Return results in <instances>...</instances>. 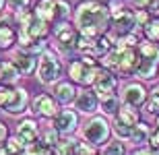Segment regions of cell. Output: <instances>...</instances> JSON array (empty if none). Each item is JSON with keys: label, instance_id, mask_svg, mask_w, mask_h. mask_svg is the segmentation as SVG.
Wrapping results in <instances>:
<instances>
[{"label": "cell", "instance_id": "34", "mask_svg": "<svg viewBox=\"0 0 159 155\" xmlns=\"http://www.w3.org/2000/svg\"><path fill=\"white\" fill-rule=\"evenodd\" d=\"M103 153H124V145L120 143V141H116V143H110L103 147Z\"/></svg>", "mask_w": 159, "mask_h": 155}, {"label": "cell", "instance_id": "9", "mask_svg": "<svg viewBox=\"0 0 159 155\" xmlns=\"http://www.w3.org/2000/svg\"><path fill=\"white\" fill-rule=\"evenodd\" d=\"M97 106H99V95L93 91H79L77 97H75V107H77L79 112L83 114H93L95 110H97Z\"/></svg>", "mask_w": 159, "mask_h": 155}, {"label": "cell", "instance_id": "3", "mask_svg": "<svg viewBox=\"0 0 159 155\" xmlns=\"http://www.w3.org/2000/svg\"><path fill=\"white\" fill-rule=\"evenodd\" d=\"M110 132H112V128H110V124H107L106 118H101V116H95V118L87 120L85 122V126L81 128V134L83 139L87 141V143H91L95 147V145H103L110 139Z\"/></svg>", "mask_w": 159, "mask_h": 155}, {"label": "cell", "instance_id": "7", "mask_svg": "<svg viewBox=\"0 0 159 155\" xmlns=\"http://www.w3.org/2000/svg\"><path fill=\"white\" fill-rule=\"evenodd\" d=\"M147 102V89L139 83H128L122 89V103L132 107H141L143 103Z\"/></svg>", "mask_w": 159, "mask_h": 155}, {"label": "cell", "instance_id": "32", "mask_svg": "<svg viewBox=\"0 0 159 155\" xmlns=\"http://www.w3.org/2000/svg\"><path fill=\"white\" fill-rule=\"evenodd\" d=\"M27 153H52V147L50 145H46V143H31V145H27Z\"/></svg>", "mask_w": 159, "mask_h": 155}, {"label": "cell", "instance_id": "24", "mask_svg": "<svg viewBox=\"0 0 159 155\" xmlns=\"http://www.w3.org/2000/svg\"><path fill=\"white\" fill-rule=\"evenodd\" d=\"M120 110V99L116 95H107L101 97V112L107 114V116H114V114Z\"/></svg>", "mask_w": 159, "mask_h": 155}, {"label": "cell", "instance_id": "41", "mask_svg": "<svg viewBox=\"0 0 159 155\" xmlns=\"http://www.w3.org/2000/svg\"><path fill=\"white\" fill-rule=\"evenodd\" d=\"M2 6H4V0H0V8H2Z\"/></svg>", "mask_w": 159, "mask_h": 155}, {"label": "cell", "instance_id": "36", "mask_svg": "<svg viewBox=\"0 0 159 155\" xmlns=\"http://www.w3.org/2000/svg\"><path fill=\"white\" fill-rule=\"evenodd\" d=\"M134 19H136V27H145V25L149 23V12L141 8V11L134 15Z\"/></svg>", "mask_w": 159, "mask_h": 155}, {"label": "cell", "instance_id": "22", "mask_svg": "<svg viewBox=\"0 0 159 155\" xmlns=\"http://www.w3.org/2000/svg\"><path fill=\"white\" fill-rule=\"evenodd\" d=\"M139 50H141V56L159 62V46H157V42H151V39L141 42V43H139Z\"/></svg>", "mask_w": 159, "mask_h": 155}, {"label": "cell", "instance_id": "13", "mask_svg": "<svg viewBox=\"0 0 159 155\" xmlns=\"http://www.w3.org/2000/svg\"><path fill=\"white\" fill-rule=\"evenodd\" d=\"M17 137L23 141L25 145H31V143H35L37 137H39V128H37V122L35 120H23L21 124L17 126Z\"/></svg>", "mask_w": 159, "mask_h": 155}, {"label": "cell", "instance_id": "35", "mask_svg": "<svg viewBox=\"0 0 159 155\" xmlns=\"http://www.w3.org/2000/svg\"><path fill=\"white\" fill-rule=\"evenodd\" d=\"M149 145H151V147H149V151L159 153V128L153 132V134H151V137H149Z\"/></svg>", "mask_w": 159, "mask_h": 155}, {"label": "cell", "instance_id": "17", "mask_svg": "<svg viewBox=\"0 0 159 155\" xmlns=\"http://www.w3.org/2000/svg\"><path fill=\"white\" fill-rule=\"evenodd\" d=\"M77 93H79V91L75 89L70 83H58L56 87H54V97H56L60 103H70V102H75Z\"/></svg>", "mask_w": 159, "mask_h": 155}, {"label": "cell", "instance_id": "39", "mask_svg": "<svg viewBox=\"0 0 159 155\" xmlns=\"http://www.w3.org/2000/svg\"><path fill=\"white\" fill-rule=\"evenodd\" d=\"M6 139H8V130H6V124L0 122V147L6 143Z\"/></svg>", "mask_w": 159, "mask_h": 155}, {"label": "cell", "instance_id": "33", "mask_svg": "<svg viewBox=\"0 0 159 155\" xmlns=\"http://www.w3.org/2000/svg\"><path fill=\"white\" fill-rule=\"evenodd\" d=\"M27 4H29V0H6V6H8V8H11L12 12L27 8Z\"/></svg>", "mask_w": 159, "mask_h": 155}, {"label": "cell", "instance_id": "2", "mask_svg": "<svg viewBox=\"0 0 159 155\" xmlns=\"http://www.w3.org/2000/svg\"><path fill=\"white\" fill-rule=\"evenodd\" d=\"M101 72V68L97 66L93 58H81V60H75L70 66H68V75L75 83L79 85H93L97 75Z\"/></svg>", "mask_w": 159, "mask_h": 155}, {"label": "cell", "instance_id": "16", "mask_svg": "<svg viewBox=\"0 0 159 155\" xmlns=\"http://www.w3.org/2000/svg\"><path fill=\"white\" fill-rule=\"evenodd\" d=\"M157 64H159V62H155V60L141 56V58H139V62H136L134 75L139 79H145V81H147V79H153L155 72H157Z\"/></svg>", "mask_w": 159, "mask_h": 155}, {"label": "cell", "instance_id": "26", "mask_svg": "<svg viewBox=\"0 0 159 155\" xmlns=\"http://www.w3.org/2000/svg\"><path fill=\"white\" fill-rule=\"evenodd\" d=\"M143 31H145L147 39L159 43V19H149V23L143 27Z\"/></svg>", "mask_w": 159, "mask_h": 155}, {"label": "cell", "instance_id": "5", "mask_svg": "<svg viewBox=\"0 0 159 155\" xmlns=\"http://www.w3.org/2000/svg\"><path fill=\"white\" fill-rule=\"evenodd\" d=\"M54 35H56V39H58V48L62 50V52H70L72 48H75V43H77V29L72 27V25H68L66 21H62V23L56 25V29H54Z\"/></svg>", "mask_w": 159, "mask_h": 155}, {"label": "cell", "instance_id": "10", "mask_svg": "<svg viewBox=\"0 0 159 155\" xmlns=\"http://www.w3.org/2000/svg\"><path fill=\"white\" fill-rule=\"evenodd\" d=\"M27 102H29V95H27V91H25V89H12L11 99L2 106V110H4L6 114H11V116H17V114L25 112Z\"/></svg>", "mask_w": 159, "mask_h": 155}, {"label": "cell", "instance_id": "4", "mask_svg": "<svg viewBox=\"0 0 159 155\" xmlns=\"http://www.w3.org/2000/svg\"><path fill=\"white\" fill-rule=\"evenodd\" d=\"M60 60L54 52H43L39 58V64H37V79H39L43 85H52L58 81L60 77Z\"/></svg>", "mask_w": 159, "mask_h": 155}, {"label": "cell", "instance_id": "11", "mask_svg": "<svg viewBox=\"0 0 159 155\" xmlns=\"http://www.w3.org/2000/svg\"><path fill=\"white\" fill-rule=\"evenodd\" d=\"M112 21H114V27H116V31H120V33H128V31H132V29L136 27L134 12L124 11V8L112 11Z\"/></svg>", "mask_w": 159, "mask_h": 155}, {"label": "cell", "instance_id": "23", "mask_svg": "<svg viewBox=\"0 0 159 155\" xmlns=\"http://www.w3.org/2000/svg\"><path fill=\"white\" fill-rule=\"evenodd\" d=\"M25 149H27V145L19 137H12V139H6V143H4V147L0 149V153H23Z\"/></svg>", "mask_w": 159, "mask_h": 155}, {"label": "cell", "instance_id": "40", "mask_svg": "<svg viewBox=\"0 0 159 155\" xmlns=\"http://www.w3.org/2000/svg\"><path fill=\"white\" fill-rule=\"evenodd\" d=\"M0 81H2V64H0Z\"/></svg>", "mask_w": 159, "mask_h": 155}, {"label": "cell", "instance_id": "27", "mask_svg": "<svg viewBox=\"0 0 159 155\" xmlns=\"http://www.w3.org/2000/svg\"><path fill=\"white\" fill-rule=\"evenodd\" d=\"M145 110H147L151 116H159V85L153 89L149 102H145Z\"/></svg>", "mask_w": 159, "mask_h": 155}, {"label": "cell", "instance_id": "8", "mask_svg": "<svg viewBox=\"0 0 159 155\" xmlns=\"http://www.w3.org/2000/svg\"><path fill=\"white\" fill-rule=\"evenodd\" d=\"M116 87H118V81H116V77H114L112 72H107V71H101L97 75V79H95V83H93V89L99 97L114 95Z\"/></svg>", "mask_w": 159, "mask_h": 155}, {"label": "cell", "instance_id": "20", "mask_svg": "<svg viewBox=\"0 0 159 155\" xmlns=\"http://www.w3.org/2000/svg\"><path fill=\"white\" fill-rule=\"evenodd\" d=\"M149 137H151V128L145 122H136V126L132 128V134H130L128 141H132L134 145H145L149 143Z\"/></svg>", "mask_w": 159, "mask_h": 155}, {"label": "cell", "instance_id": "14", "mask_svg": "<svg viewBox=\"0 0 159 155\" xmlns=\"http://www.w3.org/2000/svg\"><path fill=\"white\" fill-rule=\"evenodd\" d=\"M12 62H15V66L19 68L21 75H29V72H33V68H35V54H31V52L21 48L19 52H15Z\"/></svg>", "mask_w": 159, "mask_h": 155}, {"label": "cell", "instance_id": "28", "mask_svg": "<svg viewBox=\"0 0 159 155\" xmlns=\"http://www.w3.org/2000/svg\"><path fill=\"white\" fill-rule=\"evenodd\" d=\"M70 15V6L64 0H56V8H54V21H64Z\"/></svg>", "mask_w": 159, "mask_h": 155}, {"label": "cell", "instance_id": "12", "mask_svg": "<svg viewBox=\"0 0 159 155\" xmlns=\"http://www.w3.org/2000/svg\"><path fill=\"white\" fill-rule=\"evenodd\" d=\"M33 112L37 116H43V118H54L56 112H58V106L54 102V97L46 95V93H41L33 99Z\"/></svg>", "mask_w": 159, "mask_h": 155}, {"label": "cell", "instance_id": "25", "mask_svg": "<svg viewBox=\"0 0 159 155\" xmlns=\"http://www.w3.org/2000/svg\"><path fill=\"white\" fill-rule=\"evenodd\" d=\"M19 68L15 66V62H2V81H6V83H15L19 79Z\"/></svg>", "mask_w": 159, "mask_h": 155}, {"label": "cell", "instance_id": "19", "mask_svg": "<svg viewBox=\"0 0 159 155\" xmlns=\"http://www.w3.org/2000/svg\"><path fill=\"white\" fill-rule=\"evenodd\" d=\"M116 120L122 122V124H126V126H132V128H134L136 122H139V114H136V110L132 106H126V103H124L118 112H116Z\"/></svg>", "mask_w": 159, "mask_h": 155}, {"label": "cell", "instance_id": "21", "mask_svg": "<svg viewBox=\"0 0 159 155\" xmlns=\"http://www.w3.org/2000/svg\"><path fill=\"white\" fill-rule=\"evenodd\" d=\"M54 8H56V0H39L33 12L50 23V21H54Z\"/></svg>", "mask_w": 159, "mask_h": 155}, {"label": "cell", "instance_id": "18", "mask_svg": "<svg viewBox=\"0 0 159 155\" xmlns=\"http://www.w3.org/2000/svg\"><path fill=\"white\" fill-rule=\"evenodd\" d=\"M17 35H15V29L11 27V21L6 17L0 19V48H11L12 43H15Z\"/></svg>", "mask_w": 159, "mask_h": 155}, {"label": "cell", "instance_id": "29", "mask_svg": "<svg viewBox=\"0 0 159 155\" xmlns=\"http://www.w3.org/2000/svg\"><path fill=\"white\" fill-rule=\"evenodd\" d=\"M114 132H116L118 139H130L132 126H126V124H122V122H118V120H114Z\"/></svg>", "mask_w": 159, "mask_h": 155}, {"label": "cell", "instance_id": "30", "mask_svg": "<svg viewBox=\"0 0 159 155\" xmlns=\"http://www.w3.org/2000/svg\"><path fill=\"white\" fill-rule=\"evenodd\" d=\"M77 145L79 141H72V139H68V141H64V143H58V147H56V153H77Z\"/></svg>", "mask_w": 159, "mask_h": 155}, {"label": "cell", "instance_id": "37", "mask_svg": "<svg viewBox=\"0 0 159 155\" xmlns=\"http://www.w3.org/2000/svg\"><path fill=\"white\" fill-rule=\"evenodd\" d=\"M11 95H12V89L11 87H0V107L4 106L8 99H11Z\"/></svg>", "mask_w": 159, "mask_h": 155}, {"label": "cell", "instance_id": "31", "mask_svg": "<svg viewBox=\"0 0 159 155\" xmlns=\"http://www.w3.org/2000/svg\"><path fill=\"white\" fill-rule=\"evenodd\" d=\"M58 134H60V132L56 130V128H50V130L43 134V143L50 145L54 151H56V147H58Z\"/></svg>", "mask_w": 159, "mask_h": 155}, {"label": "cell", "instance_id": "1", "mask_svg": "<svg viewBox=\"0 0 159 155\" xmlns=\"http://www.w3.org/2000/svg\"><path fill=\"white\" fill-rule=\"evenodd\" d=\"M112 21V11L110 6H103L97 0H87V2H81L75 12V23H77V29L85 35L91 37H99L106 33L107 25Z\"/></svg>", "mask_w": 159, "mask_h": 155}, {"label": "cell", "instance_id": "15", "mask_svg": "<svg viewBox=\"0 0 159 155\" xmlns=\"http://www.w3.org/2000/svg\"><path fill=\"white\" fill-rule=\"evenodd\" d=\"M136 62H139V58H136L134 48H120L118 72H124V75H128V72H134Z\"/></svg>", "mask_w": 159, "mask_h": 155}, {"label": "cell", "instance_id": "6", "mask_svg": "<svg viewBox=\"0 0 159 155\" xmlns=\"http://www.w3.org/2000/svg\"><path fill=\"white\" fill-rule=\"evenodd\" d=\"M77 124H79V118L72 110H60V112H56V116H54L52 126L60 134H70V132L77 130Z\"/></svg>", "mask_w": 159, "mask_h": 155}, {"label": "cell", "instance_id": "38", "mask_svg": "<svg viewBox=\"0 0 159 155\" xmlns=\"http://www.w3.org/2000/svg\"><path fill=\"white\" fill-rule=\"evenodd\" d=\"M136 8H149V6L153 4V0H130Z\"/></svg>", "mask_w": 159, "mask_h": 155}]
</instances>
